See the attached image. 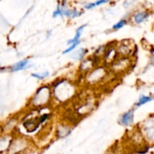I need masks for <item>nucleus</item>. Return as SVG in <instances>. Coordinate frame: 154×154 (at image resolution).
<instances>
[{
	"label": "nucleus",
	"instance_id": "nucleus-18",
	"mask_svg": "<svg viewBox=\"0 0 154 154\" xmlns=\"http://www.w3.org/2000/svg\"><path fill=\"white\" fill-rule=\"evenodd\" d=\"M110 1H111V0H107V2H110Z\"/></svg>",
	"mask_w": 154,
	"mask_h": 154
},
{
	"label": "nucleus",
	"instance_id": "nucleus-13",
	"mask_svg": "<svg viewBox=\"0 0 154 154\" xmlns=\"http://www.w3.org/2000/svg\"><path fill=\"white\" fill-rule=\"evenodd\" d=\"M49 72L48 71H45L43 75H39V74H32V76L34 77H36L37 79H39V80H43L45 77H48Z\"/></svg>",
	"mask_w": 154,
	"mask_h": 154
},
{
	"label": "nucleus",
	"instance_id": "nucleus-6",
	"mask_svg": "<svg viewBox=\"0 0 154 154\" xmlns=\"http://www.w3.org/2000/svg\"><path fill=\"white\" fill-rule=\"evenodd\" d=\"M149 14L146 11H140V12H138L136 14H135L134 16V21H135V23L139 24V23H141L142 22L146 20L148 18Z\"/></svg>",
	"mask_w": 154,
	"mask_h": 154
},
{
	"label": "nucleus",
	"instance_id": "nucleus-7",
	"mask_svg": "<svg viewBox=\"0 0 154 154\" xmlns=\"http://www.w3.org/2000/svg\"><path fill=\"white\" fill-rule=\"evenodd\" d=\"M86 26V24L82 25V26H81L80 27L77 28L75 37H74V38H72V39H70L68 41V42H67L68 44L71 45V44H75V43H76V42H78V41H81V40H80V38H81V33H82L83 30H84V29L85 28V26Z\"/></svg>",
	"mask_w": 154,
	"mask_h": 154
},
{
	"label": "nucleus",
	"instance_id": "nucleus-2",
	"mask_svg": "<svg viewBox=\"0 0 154 154\" xmlns=\"http://www.w3.org/2000/svg\"><path fill=\"white\" fill-rule=\"evenodd\" d=\"M133 118H134V113L133 111H128L125 113L120 117V123L123 126H130L131 123H133Z\"/></svg>",
	"mask_w": 154,
	"mask_h": 154
},
{
	"label": "nucleus",
	"instance_id": "nucleus-15",
	"mask_svg": "<svg viewBox=\"0 0 154 154\" xmlns=\"http://www.w3.org/2000/svg\"><path fill=\"white\" fill-rule=\"evenodd\" d=\"M135 1H136V0H126V2H124V4H123L124 7H126V8L129 7V6L131 5V4L133 3Z\"/></svg>",
	"mask_w": 154,
	"mask_h": 154
},
{
	"label": "nucleus",
	"instance_id": "nucleus-11",
	"mask_svg": "<svg viewBox=\"0 0 154 154\" xmlns=\"http://www.w3.org/2000/svg\"><path fill=\"white\" fill-rule=\"evenodd\" d=\"M57 16H60V17H63V13H62V8L60 7V5L57 7L56 10H55L53 13V17H56Z\"/></svg>",
	"mask_w": 154,
	"mask_h": 154
},
{
	"label": "nucleus",
	"instance_id": "nucleus-16",
	"mask_svg": "<svg viewBox=\"0 0 154 154\" xmlns=\"http://www.w3.org/2000/svg\"><path fill=\"white\" fill-rule=\"evenodd\" d=\"M106 2H107V0H98V1H96V2H95V3H96V6H99L102 5V4L106 3Z\"/></svg>",
	"mask_w": 154,
	"mask_h": 154
},
{
	"label": "nucleus",
	"instance_id": "nucleus-17",
	"mask_svg": "<svg viewBox=\"0 0 154 154\" xmlns=\"http://www.w3.org/2000/svg\"><path fill=\"white\" fill-rule=\"evenodd\" d=\"M152 63L154 65V57H153V62H152Z\"/></svg>",
	"mask_w": 154,
	"mask_h": 154
},
{
	"label": "nucleus",
	"instance_id": "nucleus-9",
	"mask_svg": "<svg viewBox=\"0 0 154 154\" xmlns=\"http://www.w3.org/2000/svg\"><path fill=\"white\" fill-rule=\"evenodd\" d=\"M152 101V98L149 97V96H142L139 99L137 103V106H141V105H144V104L147 103V102H150V101Z\"/></svg>",
	"mask_w": 154,
	"mask_h": 154
},
{
	"label": "nucleus",
	"instance_id": "nucleus-1",
	"mask_svg": "<svg viewBox=\"0 0 154 154\" xmlns=\"http://www.w3.org/2000/svg\"><path fill=\"white\" fill-rule=\"evenodd\" d=\"M49 88L47 87H41L38 90L36 94L33 101L36 105H42L46 101L49 97Z\"/></svg>",
	"mask_w": 154,
	"mask_h": 154
},
{
	"label": "nucleus",
	"instance_id": "nucleus-8",
	"mask_svg": "<svg viewBox=\"0 0 154 154\" xmlns=\"http://www.w3.org/2000/svg\"><path fill=\"white\" fill-rule=\"evenodd\" d=\"M86 50L84 48L79 49L78 51H76L71 55V57L73 60H81L84 57V55L86 53Z\"/></svg>",
	"mask_w": 154,
	"mask_h": 154
},
{
	"label": "nucleus",
	"instance_id": "nucleus-12",
	"mask_svg": "<svg viewBox=\"0 0 154 154\" xmlns=\"http://www.w3.org/2000/svg\"><path fill=\"white\" fill-rule=\"evenodd\" d=\"M80 43H81V41H78V42H76V43H75V44H71L70 45L69 47H68L66 50H65V51H63L62 54H66V53H69V52H71V51L75 50V49L76 48V47H77V45H78Z\"/></svg>",
	"mask_w": 154,
	"mask_h": 154
},
{
	"label": "nucleus",
	"instance_id": "nucleus-3",
	"mask_svg": "<svg viewBox=\"0 0 154 154\" xmlns=\"http://www.w3.org/2000/svg\"><path fill=\"white\" fill-rule=\"evenodd\" d=\"M148 123H146L144 126L145 133L146 136L150 139L154 138V121L153 120H148Z\"/></svg>",
	"mask_w": 154,
	"mask_h": 154
},
{
	"label": "nucleus",
	"instance_id": "nucleus-4",
	"mask_svg": "<svg viewBox=\"0 0 154 154\" xmlns=\"http://www.w3.org/2000/svg\"><path fill=\"white\" fill-rule=\"evenodd\" d=\"M62 13H63L64 16L69 17V18H76L81 15V11H77L75 9H68L66 8H62Z\"/></svg>",
	"mask_w": 154,
	"mask_h": 154
},
{
	"label": "nucleus",
	"instance_id": "nucleus-10",
	"mask_svg": "<svg viewBox=\"0 0 154 154\" xmlns=\"http://www.w3.org/2000/svg\"><path fill=\"white\" fill-rule=\"evenodd\" d=\"M126 23V21H125V20H121L120 21H119L118 23H116V24H114V26H113V29H115V30H117V29H120L123 28L124 26H125V24Z\"/></svg>",
	"mask_w": 154,
	"mask_h": 154
},
{
	"label": "nucleus",
	"instance_id": "nucleus-5",
	"mask_svg": "<svg viewBox=\"0 0 154 154\" xmlns=\"http://www.w3.org/2000/svg\"><path fill=\"white\" fill-rule=\"evenodd\" d=\"M28 62L29 60H21L20 62L15 63L14 65L11 66V71H20V70L25 69L26 68L29 67L28 66Z\"/></svg>",
	"mask_w": 154,
	"mask_h": 154
},
{
	"label": "nucleus",
	"instance_id": "nucleus-14",
	"mask_svg": "<svg viewBox=\"0 0 154 154\" xmlns=\"http://www.w3.org/2000/svg\"><path fill=\"white\" fill-rule=\"evenodd\" d=\"M96 5L95 2H93V3H88L85 5L84 8H86V9H91V8H93L96 7Z\"/></svg>",
	"mask_w": 154,
	"mask_h": 154
}]
</instances>
